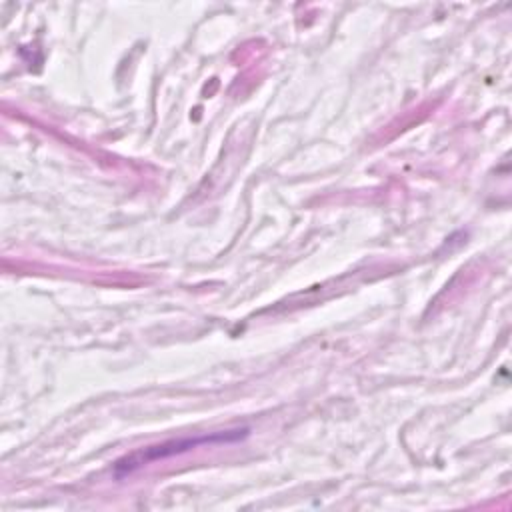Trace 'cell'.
<instances>
[{
	"instance_id": "1",
	"label": "cell",
	"mask_w": 512,
	"mask_h": 512,
	"mask_svg": "<svg viewBox=\"0 0 512 512\" xmlns=\"http://www.w3.org/2000/svg\"><path fill=\"white\" fill-rule=\"evenodd\" d=\"M248 434L246 428L242 430H228V432H214V434H204V436H196V438H180V440H170V442H164V444H158V446H150L142 452H134L122 460L116 462V470L118 472H132L136 468H140L142 464L146 462H152V460H158V458H168V456H174V454H182V452H188L196 446H202V444H218V442H236L240 438H244Z\"/></svg>"
}]
</instances>
